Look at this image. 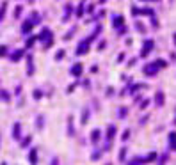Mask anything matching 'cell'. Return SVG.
Segmentation results:
<instances>
[{
  "label": "cell",
  "mask_w": 176,
  "mask_h": 165,
  "mask_svg": "<svg viewBox=\"0 0 176 165\" xmlns=\"http://www.w3.org/2000/svg\"><path fill=\"white\" fill-rule=\"evenodd\" d=\"M73 73H75V75H78V73H80V66H77V68H73Z\"/></svg>",
  "instance_id": "1"
}]
</instances>
